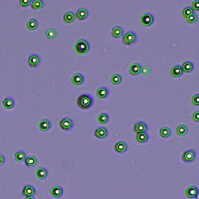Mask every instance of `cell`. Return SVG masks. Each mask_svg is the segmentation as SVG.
Instances as JSON below:
<instances>
[{"mask_svg": "<svg viewBox=\"0 0 199 199\" xmlns=\"http://www.w3.org/2000/svg\"><path fill=\"white\" fill-rule=\"evenodd\" d=\"M94 98L90 94H83L80 96H79L76 101L78 107L83 110L89 109L94 105Z\"/></svg>", "mask_w": 199, "mask_h": 199, "instance_id": "6da1fadb", "label": "cell"}, {"mask_svg": "<svg viewBox=\"0 0 199 199\" xmlns=\"http://www.w3.org/2000/svg\"><path fill=\"white\" fill-rule=\"evenodd\" d=\"M75 51L79 55L87 54L90 50V44L85 39H79L74 44Z\"/></svg>", "mask_w": 199, "mask_h": 199, "instance_id": "7a4b0ae2", "label": "cell"}, {"mask_svg": "<svg viewBox=\"0 0 199 199\" xmlns=\"http://www.w3.org/2000/svg\"><path fill=\"white\" fill-rule=\"evenodd\" d=\"M137 41V35L134 31H128L122 37V42L125 45H132Z\"/></svg>", "mask_w": 199, "mask_h": 199, "instance_id": "3957f363", "label": "cell"}, {"mask_svg": "<svg viewBox=\"0 0 199 199\" xmlns=\"http://www.w3.org/2000/svg\"><path fill=\"white\" fill-rule=\"evenodd\" d=\"M73 126H74V122L70 118H68V117H65L59 122V127L65 132L70 131L73 128Z\"/></svg>", "mask_w": 199, "mask_h": 199, "instance_id": "277c9868", "label": "cell"}, {"mask_svg": "<svg viewBox=\"0 0 199 199\" xmlns=\"http://www.w3.org/2000/svg\"><path fill=\"white\" fill-rule=\"evenodd\" d=\"M140 23L144 26H149L154 23L153 16L149 12H144L140 17Z\"/></svg>", "mask_w": 199, "mask_h": 199, "instance_id": "5b68a950", "label": "cell"}, {"mask_svg": "<svg viewBox=\"0 0 199 199\" xmlns=\"http://www.w3.org/2000/svg\"><path fill=\"white\" fill-rule=\"evenodd\" d=\"M196 153L194 149L186 150L182 154V160L185 163H191L195 160Z\"/></svg>", "mask_w": 199, "mask_h": 199, "instance_id": "8992f818", "label": "cell"}, {"mask_svg": "<svg viewBox=\"0 0 199 199\" xmlns=\"http://www.w3.org/2000/svg\"><path fill=\"white\" fill-rule=\"evenodd\" d=\"M185 195L190 199L196 198L197 199L198 195V189L195 186H189L185 190Z\"/></svg>", "mask_w": 199, "mask_h": 199, "instance_id": "52a82bcc", "label": "cell"}, {"mask_svg": "<svg viewBox=\"0 0 199 199\" xmlns=\"http://www.w3.org/2000/svg\"><path fill=\"white\" fill-rule=\"evenodd\" d=\"M41 63V58L37 54H32L28 57V65L31 68H37Z\"/></svg>", "mask_w": 199, "mask_h": 199, "instance_id": "ba28073f", "label": "cell"}, {"mask_svg": "<svg viewBox=\"0 0 199 199\" xmlns=\"http://www.w3.org/2000/svg\"><path fill=\"white\" fill-rule=\"evenodd\" d=\"M36 193V190L32 185L26 184L24 185L23 190H22V195L24 197H32Z\"/></svg>", "mask_w": 199, "mask_h": 199, "instance_id": "9c48e42d", "label": "cell"}, {"mask_svg": "<svg viewBox=\"0 0 199 199\" xmlns=\"http://www.w3.org/2000/svg\"><path fill=\"white\" fill-rule=\"evenodd\" d=\"M38 129L41 131V132H47L51 128V122H50L48 119H41L40 122H38Z\"/></svg>", "mask_w": 199, "mask_h": 199, "instance_id": "30bf717a", "label": "cell"}, {"mask_svg": "<svg viewBox=\"0 0 199 199\" xmlns=\"http://www.w3.org/2000/svg\"><path fill=\"white\" fill-rule=\"evenodd\" d=\"M147 129H148V126L146 123H145L144 122H139L134 125V132L136 134L146 132Z\"/></svg>", "mask_w": 199, "mask_h": 199, "instance_id": "8fae6325", "label": "cell"}, {"mask_svg": "<svg viewBox=\"0 0 199 199\" xmlns=\"http://www.w3.org/2000/svg\"><path fill=\"white\" fill-rule=\"evenodd\" d=\"M114 149H115V152H117L118 153H123L127 152L129 146H128V145L125 142L120 141L115 143Z\"/></svg>", "mask_w": 199, "mask_h": 199, "instance_id": "7c38bea8", "label": "cell"}, {"mask_svg": "<svg viewBox=\"0 0 199 199\" xmlns=\"http://www.w3.org/2000/svg\"><path fill=\"white\" fill-rule=\"evenodd\" d=\"M71 81H72V84L76 85V86H79V85L83 84V82H84V76L81 73L77 72V73L72 75V78H71Z\"/></svg>", "mask_w": 199, "mask_h": 199, "instance_id": "4fadbf2b", "label": "cell"}, {"mask_svg": "<svg viewBox=\"0 0 199 199\" xmlns=\"http://www.w3.org/2000/svg\"><path fill=\"white\" fill-rule=\"evenodd\" d=\"M142 65L137 62H134L130 65L129 68V72L132 76H137L140 73Z\"/></svg>", "mask_w": 199, "mask_h": 199, "instance_id": "5bb4252c", "label": "cell"}, {"mask_svg": "<svg viewBox=\"0 0 199 199\" xmlns=\"http://www.w3.org/2000/svg\"><path fill=\"white\" fill-rule=\"evenodd\" d=\"M108 129L104 127H100L97 128L95 131H94V136L97 139H104L108 136Z\"/></svg>", "mask_w": 199, "mask_h": 199, "instance_id": "9a60e30c", "label": "cell"}, {"mask_svg": "<svg viewBox=\"0 0 199 199\" xmlns=\"http://www.w3.org/2000/svg\"><path fill=\"white\" fill-rule=\"evenodd\" d=\"M50 194L55 198H58L63 195V189L59 186H54L50 190Z\"/></svg>", "mask_w": 199, "mask_h": 199, "instance_id": "2e32d148", "label": "cell"}, {"mask_svg": "<svg viewBox=\"0 0 199 199\" xmlns=\"http://www.w3.org/2000/svg\"><path fill=\"white\" fill-rule=\"evenodd\" d=\"M48 175V170L45 167H39L35 172V177L39 180H44Z\"/></svg>", "mask_w": 199, "mask_h": 199, "instance_id": "e0dca14e", "label": "cell"}, {"mask_svg": "<svg viewBox=\"0 0 199 199\" xmlns=\"http://www.w3.org/2000/svg\"><path fill=\"white\" fill-rule=\"evenodd\" d=\"M89 15V12L87 9L85 8H79L77 11H76V18L79 20H83V19H87V17Z\"/></svg>", "mask_w": 199, "mask_h": 199, "instance_id": "ac0fdd59", "label": "cell"}, {"mask_svg": "<svg viewBox=\"0 0 199 199\" xmlns=\"http://www.w3.org/2000/svg\"><path fill=\"white\" fill-rule=\"evenodd\" d=\"M96 94H97V97L100 99H105L109 95V90L107 87H99L96 91Z\"/></svg>", "mask_w": 199, "mask_h": 199, "instance_id": "d6986e66", "label": "cell"}, {"mask_svg": "<svg viewBox=\"0 0 199 199\" xmlns=\"http://www.w3.org/2000/svg\"><path fill=\"white\" fill-rule=\"evenodd\" d=\"M170 74L173 77L177 78L180 77L183 75V71H182L180 65H176L170 69Z\"/></svg>", "mask_w": 199, "mask_h": 199, "instance_id": "ffe728a7", "label": "cell"}, {"mask_svg": "<svg viewBox=\"0 0 199 199\" xmlns=\"http://www.w3.org/2000/svg\"><path fill=\"white\" fill-rule=\"evenodd\" d=\"M2 105H3V108H5V109H12V108H14L15 101L14 100H13V98H12V97H7L3 100Z\"/></svg>", "mask_w": 199, "mask_h": 199, "instance_id": "44dd1931", "label": "cell"}, {"mask_svg": "<svg viewBox=\"0 0 199 199\" xmlns=\"http://www.w3.org/2000/svg\"><path fill=\"white\" fill-rule=\"evenodd\" d=\"M123 33L124 30L122 26H116L111 30V36H112L114 38H118V37H121L123 35Z\"/></svg>", "mask_w": 199, "mask_h": 199, "instance_id": "7402d4cb", "label": "cell"}, {"mask_svg": "<svg viewBox=\"0 0 199 199\" xmlns=\"http://www.w3.org/2000/svg\"><path fill=\"white\" fill-rule=\"evenodd\" d=\"M25 165L27 167H33L37 163V159L34 156H29L24 160Z\"/></svg>", "mask_w": 199, "mask_h": 199, "instance_id": "603a6c76", "label": "cell"}, {"mask_svg": "<svg viewBox=\"0 0 199 199\" xmlns=\"http://www.w3.org/2000/svg\"><path fill=\"white\" fill-rule=\"evenodd\" d=\"M109 119V115H108V114H106V113H101V114H99L97 117V122L100 124H102V125L108 123Z\"/></svg>", "mask_w": 199, "mask_h": 199, "instance_id": "cb8c5ba5", "label": "cell"}, {"mask_svg": "<svg viewBox=\"0 0 199 199\" xmlns=\"http://www.w3.org/2000/svg\"><path fill=\"white\" fill-rule=\"evenodd\" d=\"M75 19H76L75 13L72 12V11H69V12H65V15L63 16V19L65 20V22L68 23H71L72 22H74Z\"/></svg>", "mask_w": 199, "mask_h": 199, "instance_id": "d4e9b609", "label": "cell"}, {"mask_svg": "<svg viewBox=\"0 0 199 199\" xmlns=\"http://www.w3.org/2000/svg\"><path fill=\"white\" fill-rule=\"evenodd\" d=\"M149 135L147 132H142L136 135V141L139 143H144L149 140Z\"/></svg>", "mask_w": 199, "mask_h": 199, "instance_id": "484cf974", "label": "cell"}, {"mask_svg": "<svg viewBox=\"0 0 199 199\" xmlns=\"http://www.w3.org/2000/svg\"><path fill=\"white\" fill-rule=\"evenodd\" d=\"M182 69V71L185 72H190L193 69H194V65L190 61H187V62H184L182 65L180 66Z\"/></svg>", "mask_w": 199, "mask_h": 199, "instance_id": "4316f807", "label": "cell"}, {"mask_svg": "<svg viewBox=\"0 0 199 199\" xmlns=\"http://www.w3.org/2000/svg\"><path fill=\"white\" fill-rule=\"evenodd\" d=\"M30 5H31L32 9L37 10V9H41L44 7V2L42 0H34V1H32Z\"/></svg>", "mask_w": 199, "mask_h": 199, "instance_id": "83f0119b", "label": "cell"}, {"mask_svg": "<svg viewBox=\"0 0 199 199\" xmlns=\"http://www.w3.org/2000/svg\"><path fill=\"white\" fill-rule=\"evenodd\" d=\"M38 26V23L37 19H30L26 23V27L30 30H34L37 28Z\"/></svg>", "mask_w": 199, "mask_h": 199, "instance_id": "f1b7e54d", "label": "cell"}, {"mask_svg": "<svg viewBox=\"0 0 199 199\" xmlns=\"http://www.w3.org/2000/svg\"><path fill=\"white\" fill-rule=\"evenodd\" d=\"M176 132H177V134L178 136H185V135L187 133V126H186V125H178L177 127V129H176Z\"/></svg>", "mask_w": 199, "mask_h": 199, "instance_id": "f546056e", "label": "cell"}, {"mask_svg": "<svg viewBox=\"0 0 199 199\" xmlns=\"http://www.w3.org/2000/svg\"><path fill=\"white\" fill-rule=\"evenodd\" d=\"M14 159L16 162L19 163L24 161V160L26 159V153H25V152L22 151V150L16 152V153L14 154Z\"/></svg>", "mask_w": 199, "mask_h": 199, "instance_id": "4dcf8cb0", "label": "cell"}, {"mask_svg": "<svg viewBox=\"0 0 199 199\" xmlns=\"http://www.w3.org/2000/svg\"><path fill=\"white\" fill-rule=\"evenodd\" d=\"M171 135V129L168 127H163L160 129V136L162 138H169Z\"/></svg>", "mask_w": 199, "mask_h": 199, "instance_id": "1f68e13d", "label": "cell"}, {"mask_svg": "<svg viewBox=\"0 0 199 199\" xmlns=\"http://www.w3.org/2000/svg\"><path fill=\"white\" fill-rule=\"evenodd\" d=\"M122 81V77L119 74H114L111 76V83L113 85L120 84Z\"/></svg>", "mask_w": 199, "mask_h": 199, "instance_id": "d6a6232c", "label": "cell"}, {"mask_svg": "<svg viewBox=\"0 0 199 199\" xmlns=\"http://www.w3.org/2000/svg\"><path fill=\"white\" fill-rule=\"evenodd\" d=\"M45 34L47 38L49 39V40H52V39H55L56 37L57 31L54 28H49L46 30Z\"/></svg>", "mask_w": 199, "mask_h": 199, "instance_id": "836d02e7", "label": "cell"}, {"mask_svg": "<svg viewBox=\"0 0 199 199\" xmlns=\"http://www.w3.org/2000/svg\"><path fill=\"white\" fill-rule=\"evenodd\" d=\"M193 13H194V10L190 7H189V6L184 8V9L182 10V15H183L184 17L185 18L188 17L189 16H190V15L193 14Z\"/></svg>", "mask_w": 199, "mask_h": 199, "instance_id": "e575fe53", "label": "cell"}, {"mask_svg": "<svg viewBox=\"0 0 199 199\" xmlns=\"http://www.w3.org/2000/svg\"><path fill=\"white\" fill-rule=\"evenodd\" d=\"M186 20H187V23H190V24H192V23H195V22L197 20V14H195V13H193V14H191L190 16H189L188 17L186 18Z\"/></svg>", "mask_w": 199, "mask_h": 199, "instance_id": "d590c367", "label": "cell"}, {"mask_svg": "<svg viewBox=\"0 0 199 199\" xmlns=\"http://www.w3.org/2000/svg\"><path fill=\"white\" fill-rule=\"evenodd\" d=\"M140 72H141L143 76H148L150 73V67H149L147 65H143V66L141 67Z\"/></svg>", "mask_w": 199, "mask_h": 199, "instance_id": "8d00e7d4", "label": "cell"}, {"mask_svg": "<svg viewBox=\"0 0 199 199\" xmlns=\"http://www.w3.org/2000/svg\"><path fill=\"white\" fill-rule=\"evenodd\" d=\"M191 102L192 104H194V106H198L199 105V94H194L191 98Z\"/></svg>", "mask_w": 199, "mask_h": 199, "instance_id": "74e56055", "label": "cell"}, {"mask_svg": "<svg viewBox=\"0 0 199 199\" xmlns=\"http://www.w3.org/2000/svg\"><path fill=\"white\" fill-rule=\"evenodd\" d=\"M191 9H193V10H199V1L198 0H194V2H192L191 4Z\"/></svg>", "mask_w": 199, "mask_h": 199, "instance_id": "f35d334b", "label": "cell"}, {"mask_svg": "<svg viewBox=\"0 0 199 199\" xmlns=\"http://www.w3.org/2000/svg\"><path fill=\"white\" fill-rule=\"evenodd\" d=\"M30 3H31L30 0H20V1H19V5L22 6V7L28 6Z\"/></svg>", "mask_w": 199, "mask_h": 199, "instance_id": "ab89813d", "label": "cell"}, {"mask_svg": "<svg viewBox=\"0 0 199 199\" xmlns=\"http://www.w3.org/2000/svg\"><path fill=\"white\" fill-rule=\"evenodd\" d=\"M192 118H193V120H194V122H199V111H196L193 114V115H192Z\"/></svg>", "mask_w": 199, "mask_h": 199, "instance_id": "60d3db41", "label": "cell"}, {"mask_svg": "<svg viewBox=\"0 0 199 199\" xmlns=\"http://www.w3.org/2000/svg\"><path fill=\"white\" fill-rule=\"evenodd\" d=\"M5 156H4L3 155H2V154H0V166H2V164H4V163H5Z\"/></svg>", "mask_w": 199, "mask_h": 199, "instance_id": "b9f144b4", "label": "cell"}, {"mask_svg": "<svg viewBox=\"0 0 199 199\" xmlns=\"http://www.w3.org/2000/svg\"><path fill=\"white\" fill-rule=\"evenodd\" d=\"M25 199H35L34 198V197H33V196H32V197H26V198Z\"/></svg>", "mask_w": 199, "mask_h": 199, "instance_id": "7bdbcfd3", "label": "cell"}]
</instances>
